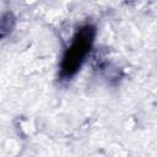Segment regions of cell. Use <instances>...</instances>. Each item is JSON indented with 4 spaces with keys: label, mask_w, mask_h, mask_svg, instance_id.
<instances>
[{
    "label": "cell",
    "mask_w": 157,
    "mask_h": 157,
    "mask_svg": "<svg viewBox=\"0 0 157 157\" xmlns=\"http://www.w3.org/2000/svg\"><path fill=\"white\" fill-rule=\"evenodd\" d=\"M16 26V16L13 12L7 11L0 17V39L6 38L12 33Z\"/></svg>",
    "instance_id": "7a4b0ae2"
},
{
    "label": "cell",
    "mask_w": 157,
    "mask_h": 157,
    "mask_svg": "<svg viewBox=\"0 0 157 157\" xmlns=\"http://www.w3.org/2000/svg\"><path fill=\"white\" fill-rule=\"evenodd\" d=\"M96 38V27L93 25L82 26L74 36L71 44L65 50L60 64V77L71 78L82 66L90 54Z\"/></svg>",
    "instance_id": "6da1fadb"
}]
</instances>
